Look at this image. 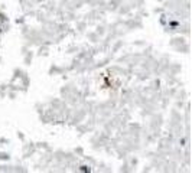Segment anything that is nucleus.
Masks as SVG:
<instances>
[]
</instances>
